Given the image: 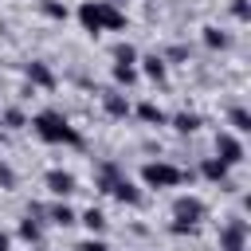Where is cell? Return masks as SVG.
Returning a JSON list of instances; mask_svg holds the SVG:
<instances>
[{"label": "cell", "mask_w": 251, "mask_h": 251, "mask_svg": "<svg viewBox=\"0 0 251 251\" xmlns=\"http://www.w3.org/2000/svg\"><path fill=\"white\" fill-rule=\"evenodd\" d=\"M31 129H35V137L47 141V145H71V149L82 145V133H78L59 110H39V114L31 118Z\"/></svg>", "instance_id": "obj_1"}, {"label": "cell", "mask_w": 251, "mask_h": 251, "mask_svg": "<svg viewBox=\"0 0 251 251\" xmlns=\"http://www.w3.org/2000/svg\"><path fill=\"white\" fill-rule=\"evenodd\" d=\"M204 216H208V204L200 196H176L173 200V224H169V231L173 235H192Z\"/></svg>", "instance_id": "obj_2"}, {"label": "cell", "mask_w": 251, "mask_h": 251, "mask_svg": "<svg viewBox=\"0 0 251 251\" xmlns=\"http://www.w3.org/2000/svg\"><path fill=\"white\" fill-rule=\"evenodd\" d=\"M141 180L149 188H176L184 180V169H176L169 161H149V165H141Z\"/></svg>", "instance_id": "obj_3"}, {"label": "cell", "mask_w": 251, "mask_h": 251, "mask_svg": "<svg viewBox=\"0 0 251 251\" xmlns=\"http://www.w3.org/2000/svg\"><path fill=\"white\" fill-rule=\"evenodd\" d=\"M90 8H94V20H98V31H122L126 27V12L114 0H90Z\"/></svg>", "instance_id": "obj_4"}, {"label": "cell", "mask_w": 251, "mask_h": 251, "mask_svg": "<svg viewBox=\"0 0 251 251\" xmlns=\"http://www.w3.org/2000/svg\"><path fill=\"white\" fill-rule=\"evenodd\" d=\"M220 247H224V251L247 247V220H243V216H231V220L220 227Z\"/></svg>", "instance_id": "obj_5"}, {"label": "cell", "mask_w": 251, "mask_h": 251, "mask_svg": "<svg viewBox=\"0 0 251 251\" xmlns=\"http://www.w3.org/2000/svg\"><path fill=\"white\" fill-rule=\"evenodd\" d=\"M216 157H220L227 169H235V165L243 161V145H239V137H235V133H220V137H216Z\"/></svg>", "instance_id": "obj_6"}, {"label": "cell", "mask_w": 251, "mask_h": 251, "mask_svg": "<svg viewBox=\"0 0 251 251\" xmlns=\"http://www.w3.org/2000/svg\"><path fill=\"white\" fill-rule=\"evenodd\" d=\"M43 184H47L55 196H71V192L78 188V184H75V173H67V169H47Z\"/></svg>", "instance_id": "obj_7"}, {"label": "cell", "mask_w": 251, "mask_h": 251, "mask_svg": "<svg viewBox=\"0 0 251 251\" xmlns=\"http://www.w3.org/2000/svg\"><path fill=\"white\" fill-rule=\"evenodd\" d=\"M110 196H114L118 204H129V208H137V204H141V188H137L129 176H118V180L110 184Z\"/></svg>", "instance_id": "obj_8"}, {"label": "cell", "mask_w": 251, "mask_h": 251, "mask_svg": "<svg viewBox=\"0 0 251 251\" xmlns=\"http://www.w3.org/2000/svg\"><path fill=\"white\" fill-rule=\"evenodd\" d=\"M227 173H231V169H227L220 157H204V161H200V176H204V180H212V184L231 188V184H227Z\"/></svg>", "instance_id": "obj_9"}, {"label": "cell", "mask_w": 251, "mask_h": 251, "mask_svg": "<svg viewBox=\"0 0 251 251\" xmlns=\"http://www.w3.org/2000/svg\"><path fill=\"white\" fill-rule=\"evenodd\" d=\"M102 110H106L110 118H126V114H129V98H126L122 90H106V94H102Z\"/></svg>", "instance_id": "obj_10"}, {"label": "cell", "mask_w": 251, "mask_h": 251, "mask_svg": "<svg viewBox=\"0 0 251 251\" xmlns=\"http://www.w3.org/2000/svg\"><path fill=\"white\" fill-rule=\"evenodd\" d=\"M24 75H27V82H31V86H55V75H51V67H47V63H27V67H24Z\"/></svg>", "instance_id": "obj_11"}, {"label": "cell", "mask_w": 251, "mask_h": 251, "mask_svg": "<svg viewBox=\"0 0 251 251\" xmlns=\"http://www.w3.org/2000/svg\"><path fill=\"white\" fill-rule=\"evenodd\" d=\"M141 71H145L153 82H165V71H169V67H165V55H145V59H141Z\"/></svg>", "instance_id": "obj_12"}, {"label": "cell", "mask_w": 251, "mask_h": 251, "mask_svg": "<svg viewBox=\"0 0 251 251\" xmlns=\"http://www.w3.org/2000/svg\"><path fill=\"white\" fill-rule=\"evenodd\" d=\"M137 118L149 122V126H165V110H161L157 102H141V106H137Z\"/></svg>", "instance_id": "obj_13"}, {"label": "cell", "mask_w": 251, "mask_h": 251, "mask_svg": "<svg viewBox=\"0 0 251 251\" xmlns=\"http://www.w3.org/2000/svg\"><path fill=\"white\" fill-rule=\"evenodd\" d=\"M118 176H122V169H118L114 161H102V165H98V188H102V192H110V184H114Z\"/></svg>", "instance_id": "obj_14"}, {"label": "cell", "mask_w": 251, "mask_h": 251, "mask_svg": "<svg viewBox=\"0 0 251 251\" xmlns=\"http://www.w3.org/2000/svg\"><path fill=\"white\" fill-rule=\"evenodd\" d=\"M204 43H208L212 51H224V47H231V35L220 31V27H204Z\"/></svg>", "instance_id": "obj_15"}, {"label": "cell", "mask_w": 251, "mask_h": 251, "mask_svg": "<svg viewBox=\"0 0 251 251\" xmlns=\"http://www.w3.org/2000/svg\"><path fill=\"white\" fill-rule=\"evenodd\" d=\"M227 122H231V129H235V133H251V114H247L243 106H231Z\"/></svg>", "instance_id": "obj_16"}, {"label": "cell", "mask_w": 251, "mask_h": 251, "mask_svg": "<svg viewBox=\"0 0 251 251\" xmlns=\"http://www.w3.org/2000/svg\"><path fill=\"white\" fill-rule=\"evenodd\" d=\"M173 129H176V133H196V129H200V114H188V110L176 114V118H173Z\"/></svg>", "instance_id": "obj_17"}, {"label": "cell", "mask_w": 251, "mask_h": 251, "mask_svg": "<svg viewBox=\"0 0 251 251\" xmlns=\"http://www.w3.org/2000/svg\"><path fill=\"white\" fill-rule=\"evenodd\" d=\"M47 216H51V224H59V227H71V224H75V208H67V204H51Z\"/></svg>", "instance_id": "obj_18"}, {"label": "cell", "mask_w": 251, "mask_h": 251, "mask_svg": "<svg viewBox=\"0 0 251 251\" xmlns=\"http://www.w3.org/2000/svg\"><path fill=\"white\" fill-rule=\"evenodd\" d=\"M39 235H43V227L31 220V212H27V220H20V239L24 243H39Z\"/></svg>", "instance_id": "obj_19"}, {"label": "cell", "mask_w": 251, "mask_h": 251, "mask_svg": "<svg viewBox=\"0 0 251 251\" xmlns=\"http://www.w3.org/2000/svg\"><path fill=\"white\" fill-rule=\"evenodd\" d=\"M133 78H137V71L129 63H114V82L118 86H133Z\"/></svg>", "instance_id": "obj_20"}, {"label": "cell", "mask_w": 251, "mask_h": 251, "mask_svg": "<svg viewBox=\"0 0 251 251\" xmlns=\"http://www.w3.org/2000/svg\"><path fill=\"white\" fill-rule=\"evenodd\" d=\"M82 224H86L90 231H102V227H106V212H102V208H86V212H82Z\"/></svg>", "instance_id": "obj_21"}, {"label": "cell", "mask_w": 251, "mask_h": 251, "mask_svg": "<svg viewBox=\"0 0 251 251\" xmlns=\"http://www.w3.org/2000/svg\"><path fill=\"white\" fill-rule=\"evenodd\" d=\"M39 8H43V16H51V20H67V4H59V0H43Z\"/></svg>", "instance_id": "obj_22"}, {"label": "cell", "mask_w": 251, "mask_h": 251, "mask_svg": "<svg viewBox=\"0 0 251 251\" xmlns=\"http://www.w3.org/2000/svg\"><path fill=\"white\" fill-rule=\"evenodd\" d=\"M114 63H129V67H133V63H137V51H133L129 43H118V47H114Z\"/></svg>", "instance_id": "obj_23"}, {"label": "cell", "mask_w": 251, "mask_h": 251, "mask_svg": "<svg viewBox=\"0 0 251 251\" xmlns=\"http://www.w3.org/2000/svg\"><path fill=\"white\" fill-rule=\"evenodd\" d=\"M4 126H8V129H20V126H24V114H20L16 106H8V110H4Z\"/></svg>", "instance_id": "obj_24"}, {"label": "cell", "mask_w": 251, "mask_h": 251, "mask_svg": "<svg viewBox=\"0 0 251 251\" xmlns=\"http://www.w3.org/2000/svg\"><path fill=\"white\" fill-rule=\"evenodd\" d=\"M231 16L235 20H251V4L247 0H231Z\"/></svg>", "instance_id": "obj_25"}, {"label": "cell", "mask_w": 251, "mask_h": 251, "mask_svg": "<svg viewBox=\"0 0 251 251\" xmlns=\"http://www.w3.org/2000/svg\"><path fill=\"white\" fill-rule=\"evenodd\" d=\"M75 251H110V247H106L102 239H94V235H90V239H82V243H78Z\"/></svg>", "instance_id": "obj_26"}, {"label": "cell", "mask_w": 251, "mask_h": 251, "mask_svg": "<svg viewBox=\"0 0 251 251\" xmlns=\"http://www.w3.org/2000/svg\"><path fill=\"white\" fill-rule=\"evenodd\" d=\"M0 184H4V188H12V184H16V173H12L4 161H0Z\"/></svg>", "instance_id": "obj_27"}, {"label": "cell", "mask_w": 251, "mask_h": 251, "mask_svg": "<svg viewBox=\"0 0 251 251\" xmlns=\"http://www.w3.org/2000/svg\"><path fill=\"white\" fill-rule=\"evenodd\" d=\"M0 251H8V235L4 231H0Z\"/></svg>", "instance_id": "obj_28"}, {"label": "cell", "mask_w": 251, "mask_h": 251, "mask_svg": "<svg viewBox=\"0 0 251 251\" xmlns=\"http://www.w3.org/2000/svg\"><path fill=\"white\" fill-rule=\"evenodd\" d=\"M114 4H118V8H122V4H129V0H114Z\"/></svg>", "instance_id": "obj_29"}, {"label": "cell", "mask_w": 251, "mask_h": 251, "mask_svg": "<svg viewBox=\"0 0 251 251\" xmlns=\"http://www.w3.org/2000/svg\"><path fill=\"white\" fill-rule=\"evenodd\" d=\"M231 251H247V247H231Z\"/></svg>", "instance_id": "obj_30"}, {"label": "cell", "mask_w": 251, "mask_h": 251, "mask_svg": "<svg viewBox=\"0 0 251 251\" xmlns=\"http://www.w3.org/2000/svg\"><path fill=\"white\" fill-rule=\"evenodd\" d=\"M0 141H4V133H0Z\"/></svg>", "instance_id": "obj_31"}]
</instances>
